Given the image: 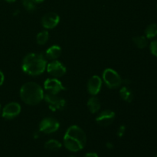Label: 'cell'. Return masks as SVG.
<instances>
[{
  "mask_svg": "<svg viewBox=\"0 0 157 157\" xmlns=\"http://www.w3.org/2000/svg\"><path fill=\"white\" fill-rule=\"evenodd\" d=\"M64 145L71 152H78L85 147L87 136L84 130L78 126H71L64 136Z\"/></svg>",
  "mask_w": 157,
  "mask_h": 157,
  "instance_id": "obj_1",
  "label": "cell"
},
{
  "mask_svg": "<svg viewBox=\"0 0 157 157\" xmlns=\"http://www.w3.org/2000/svg\"><path fill=\"white\" fill-rule=\"evenodd\" d=\"M47 67V60L42 54H28L22 61L23 71L32 76H37L45 71Z\"/></svg>",
  "mask_w": 157,
  "mask_h": 157,
  "instance_id": "obj_2",
  "label": "cell"
},
{
  "mask_svg": "<svg viewBox=\"0 0 157 157\" xmlns=\"http://www.w3.org/2000/svg\"><path fill=\"white\" fill-rule=\"evenodd\" d=\"M44 91L35 82H28L21 86L20 97L23 102L29 105H37L44 99Z\"/></svg>",
  "mask_w": 157,
  "mask_h": 157,
  "instance_id": "obj_3",
  "label": "cell"
},
{
  "mask_svg": "<svg viewBox=\"0 0 157 157\" xmlns=\"http://www.w3.org/2000/svg\"><path fill=\"white\" fill-rule=\"evenodd\" d=\"M103 81L107 87L114 89L120 87L123 80L116 71L111 68H107L103 73Z\"/></svg>",
  "mask_w": 157,
  "mask_h": 157,
  "instance_id": "obj_4",
  "label": "cell"
},
{
  "mask_svg": "<svg viewBox=\"0 0 157 157\" xmlns=\"http://www.w3.org/2000/svg\"><path fill=\"white\" fill-rule=\"evenodd\" d=\"M44 99L52 111L63 110L66 107L65 100L59 98L55 94H52L49 93L46 94L44 95Z\"/></svg>",
  "mask_w": 157,
  "mask_h": 157,
  "instance_id": "obj_5",
  "label": "cell"
},
{
  "mask_svg": "<svg viewBox=\"0 0 157 157\" xmlns=\"http://www.w3.org/2000/svg\"><path fill=\"white\" fill-rule=\"evenodd\" d=\"M60 124L55 118L46 117L39 124V131L45 134L55 133L59 129Z\"/></svg>",
  "mask_w": 157,
  "mask_h": 157,
  "instance_id": "obj_6",
  "label": "cell"
},
{
  "mask_svg": "<svg viewBox=\"0 0 157 157\" xmlns=\"http://www.w3.org/2000/svg\"><path fill=\"white\" fill-rule=\"evenodd\" d=\"M44 87L48 93L57 95L63 90H65V87L62 84L61 81L57 78H48L44 82Z\"/></svg>",
  "mask_w": 157,
  "mask_h": 157,
  "instance_id": "obj_7",
  "label": "cell"
},
{
  "mask_svg": "<svg viewBox=\"0 0 157 157\" xmlns=\"http://www.w3.org/2000/svg\"><path fill=\"white\" fill-rule=\"evenodd\" d=\"M46 69L51 75L55 77V78L62 77L63 75H65L66 71H67V69L64 67V64L57 60H54L52 62L48 64Z\"/></svg>",
  "mask_w": 157,
  "mask_h": 157,
  "instance_id": "obj_8",
  "label": "cell"
},
{
  "mask_svg": "<svg viewBox=\"0 0 157 157\" xmlns=\"http://www.w3.org/2000/svg\"><path fill=\"white\" fill-rule=\"evenodd\" d=\"M21 112V106L16 102H12L6 104L2 109V115L6 119H13Z\"/></svg>",
  "mask_w": 157,
  "mask_h": 157,
  "instance_id": "obj_9",
  "label": "cell"
},
{
  "mask_svg": "<svg viewBox=\"0 0 157 157\" xmlns=\"http://www.w3.org/2000/svg\"><path fill=\"white\" fill-rule=\"evenodd\" d=\"M115 113L113 110H106L100 113L96 117V122L101 127H107L113 122Z\"/></svg>",
  "mask_w": 157,
  "mask_h": 157,
  "instance_id": "obj_10",
  "label": "cell"
},
{
  "mask_svg": "<svg viewBox=\"0 0 157 157\" xmlns=\"http://www.w3.org/2000/svg\"><path fill=\"white\" fill-rule=\"evenodd\" d=\"M60 21V17L55 12L45 14L41 19L42 26L46 29H52L56 27Z\"/></svg>",
  "mask_w": 157,
  "mask_h": 157,
  "instance_id": "obj_11",
  "label": "cell"
},
{
  "mask_svg": "<svg viewBox=\"0 0 157 157\" xmlns=\"http://www.w3.org/2000/svg\"><path fill=\"white\" fill-rule=\"evenodd\" d=\"M102 87V80L99 76L94 75L89 79L87 82V90L90 94L95 96L101 90Z\"/></svg>",
  "mask_w": 157,
  "mask_h": 157,
  "instance_id": "obj_12",
  "label": "cell"
},
{
  "mask_svg": "<svg viewBox=\"0 0 157 157\" xmlns=\"http://www.w3.org/2000/svg\"><path fill=\"white\" fill-rule=\"evenodd\" d=\"M61 48L58 45H52L47 49L45 52V58L48 59H50L54 61L56 60L61 56Z\"/></svg>",
  "mask_w": 157,
  "mask_h": 157,
  "instance_id": "obj_13",
  "label": "cell"
},
{
  "mask_svg": "<svg viewBox=\"0 0 157 157\" xmlns=\"http://www.w3.org/2000/svg\"><path fill=\"white\" fill-rule=\"evenodd\" d=\"M101 102H100L99 99L96 97H91L87 101V107H88L90 113H95L98 112L101 109Z\"/></svg>",
  "mask_w": 157,
  "mask_h": 157,
  "instance_id": "obj_14",
  "label": "cell"
},
{
  "mask_svg": "<svg viewBox=\"0 0 157 157\" xmlns=\"http://www.w3.org/2000/svg\"><path fill=\"white\" fill-rule=\"evenodd\" d=\"M120 96L124 101L127 103H131L133 100V93L127 86H124L120 90Z\"/></svg>",
  "mask_w": 157,
  "mask_h": 157,
  "instance_id": "obj_15",
  "label": "cell"
},
{
  "mask_svg": "<svg viewBox=\"0 0 157 157\" xmlns=\"http://www.w3.org/2000/svg\"><path fill=\"white\" fill-rule=\"evenodd\" d=\"M44 148L50 151H58L61 148V144L56 140H50L44 144Z\"/></svg>",
  "mask_w": 157,
  "mask_h": 157,
  "instance_id": "obj_16",
  "label": "cell"
},
{
  "mask_svg": "<svg viewBox=\"0 0 157 157\" xmlns=\"http://www.w3.org/2000/svg\"><path fill=\"white\" fill-rule=\"evenodd\" d=\"M146 38L151 39V38H155L157 35V25L155 23L149 25L145 30Z\"/></svg>",
  "mask_w": 157,
  "mask_h": 157,
  "instance_id": "obj_17",
  "label": "cell"
},
{
  "mask_svg": "<svg viewBox=\"0 0 157 157\" xmlns=\"http://www.w3.org/2000/svg\"><path fill=\"white\" fill-rule=\"evenodd\" d=\"M133 41L135 45L139 48H145L148 44L147 38L145 36H136L133 38Z\"/></svg>",
  "mask_w": 157,
  "mask_h": 157,
  "instance_id": "obj_18",
  "label": "cell"
},
{
  "mask_svg": "<svg viewBox=\"0 0 157 157\" xmlns=\"http://www.w3.org/2000/svg\"><path fill=\"white\" fill-rule=\"evenodd\" d=\"M49 38V34L48 31H42V32H39L36 36V41L37 43L40 45L44 44L48 41Z\"/></svg>",
  "mask_w": 157,
  "mask_h": 157,
  "instance_id": "obj_19",
  "label": "cell"
},
{
  "mask_svg": "<svg viewBox=\"0 0 157 157\" xmlns=\"http://www.w3.org/2000/svg\"><path fill=\"white\" fill-rule=\"evenodd\" d=\"M21 2L23 6L28 12H33L36 9L35 3H34L32 0H21Z\"/></svg>",
  "mask_w": 157,
  "mask_h": 157,
  "instance_id": "obj_20",
  "label": "cell"
},
{
  "mask_svg": "<svg viewBox=\"0 0 157 157\" xmlns=\"http://www.w3.org/2000/svg\"><path fill=\"white\" fill-rule=\"evenodd\" d=\"M150 49L151 53L153 54L154 56L157 57V39L155 41H153L150 43Z\"/></svg>",
  "mask_w": 157,
  "mask_h": 157,
  "instance_id": "obj_21",
  "label": "cell"
},
{
  "mask_svg": "<svg viewBox=\"0 0 157 157\" xmlns=\"http://www.w3.org/2000/svg\"><path fill=\"white\" fill-rule=\"evenodd\" d=\"M125 132H126L125 126L124 125L121 126L117 130V136H119V137H122V136L124 135V133H125Z\"/></svg>",
  "mask_w": 157,
  "mask_h": 157,
  "instance_id": "obj_22",
  "label": "cell"
},
{
  "mask_svg": "<svg viewBox=\"0 0 157 157\" xmlns=\"http://www.w3.org/2000/svg\"><path fill=\"white\" fill-rule=\"evenodd\" d=\"M84 157H98V155L95 153H87Z\"/></svg>",
  "mask_w": 157,
  "mask_h": 157,
  "instance_id": "obj_23",
  "label": "cell"
},
{
  "mask_svg": "<svg viewBox=\"0 0 157 157\" xmlns=\"http://www.w3.org/2000/svg\"><path fill=\"white\" fill-rule=\"evenodd\" d=\"M4 80H5L4 75H3L2 72L0 71V86L3 84V82H4Z\"/></svg>",
  "mask_w": 157,
  "mask_h": 157,
  "instance_id": "obj_24",
  "label": "cell"
},
{
  "mask_svg": "<svg viewBox=\"0 0 157 157\" xmlns=\"http://www.w3.org/2000/svg\"><path fill=\"white\" fill-rule=\"evenodd\" d=\"M106 147H107V148H108V149H113V145L110 142L107 143V144H106Z\"/></svg>",
  "mask_w": 157,
  "mask_h": 157,
  "instance_id": "obj_25",
  "label": "cell"
},
{
  "mask_svg": "<svg viewBox=\"0 0 157 157\" xmlns=\"http://www.w3.org/2000/svg\"><path fill=\"white\" fill-rule=\"evenodd\" d=\"M32 1L34 3H35V4H37V3L42 2H44V0H32Z\"/></svg>",
  "mask_w": 157,
  "mask_h": 157,
  "instance_id": "obj_26",
  "label": "cell"
},
{
  "mask_svg": "<svg viewBox=\"0 0 157 157\" xmlns=\"http://www.w3.org/2000/svg\"><path fill=\"white\" fill-rule=\"evenodd\" d=\"M6 2H9V3H12V2H15V1H16V0H6Z\"/></svg>",
  "mask_w": 157,
  "mask_h": 157,
  "instance_id": "obj_27",
  "label": "cell"
},
{
  "mask_svg": "<svg viewBox=\"0 0 157 157\" xmlns=\"http://www.w3.org/2000/svg\"><path fill=\"white\" fill-rule=\"evenodd\" d=\"M0 112H1V105H0Z\"/></svg>",
  "mask_w": 157,
  "mask_h": 157,
  "instance_id": "obj_28",
  "label": "cell"
},
{
  "mask_svg": "<svg viewBox=\"0 0 157 157\" xmlns=\"http://www.w3.org/2000/svg\"><path fill=\"white\" fill-rule=\"evenodd\" d=\"M69 157H75V156H69Z\"/></svg>",
  "mask_w": 157,
  "mask_h": 157,
  "instance_id": "obj_29",
  "label": "cell"
},
{
  "mask_svg": "<svg viewBox=\"0 0 157 157\" xmlns=\"http://www.w3.org/2000/svg\"><path fill=\"white\" fill-rule=\"evenodd\" d=\"M155 157H157V154H156V156H155Z\"/></svg>",
  "mask_w": 157,
  "mask_h": 157,
  "instance_id": "obj_30",
  "label": "cell"
}]
</instances>
